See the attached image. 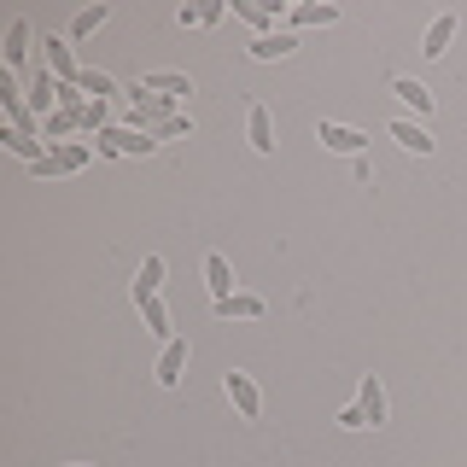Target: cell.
Masks as SVG:
<instances>
[{
    "label": "cell",
    "mask_w": 467,
    "mask_h": 467,
    "mask_svg": "<svg viewBox=\"0 0 467 467\" xmlns=\"http://www.w3.org/2000/svg\"><path fill=\"white\" fill-rule=\"evenodd\" d=\"M94 152L99 158H146V152H158V140L146 129H106V135H94Z\"/></svg>",
    "instance_id": "6da1fadb"
},
{
    "label": "cell",
    "mask_w": 467,
    "mask_h": 467,
    "mask_svg": "<svg viewBox=\"0 0 467 467\" xmlns=\"http://www.w3.org/2000/svg\"><path fill=\"white\" fill-rule=\"evenodd\" d=\"M88 158H99L94 146H82V140H65V146H47V152H41V164H29L36 175H77Z\"/></svg>",
    "instance_id": "7a4b0ae2"
},
{
    "label": "cell",
    "mask_w": 467,
    "mask_h": 467,
    "mask_svg": "<svg viewBox=\"0 0 467 467\" xmlns=\"http://www.w3.org/2000/svg\"><path fill=\"white\" fill-rule=\"evenodd\" d=\"M41 58H47V70L58 77V88H77V77H82V65H77V53H70V41H58V36H47L41 41Z\"/></svg>",
    "instance_id": "3957f363"
},
{
    "label": "cell",
    "mask_w": 467,
    "mask_h": 467,
    "mask_svg": "<svg viewBox=\"0 0 467 467\" xmlns=\"http://www.w3.org/2000/svg\"><path fill=\"white\" fill-rule=\"evenodd\" d=\"M223 386H228V398H234V409H240L245 420H257V415H263V391L252 386V374L228 368V374H223Z\"/></svg>",
    "instance_id": "277c9868"
},
{
    "label": "cell",
    "mask_w": 467,
    "mask_h": 467,
    "mask_svg": "<svg viewBox=\"0 0 467 467\" xmlns=\"http://www.w3.org/2000/svg\"><path fill=\"white\" fill-rule=\"evenodd\" d=\"M316 140L327 146V152H350V158L368 152V135H362V129H345V123H321V129H316Z\"/></svg>",
    "instance_id": "5b68a950"
},
{
    "label": "cell",
    "mask_w": 467,
    "mask_h": 467,
    "mask_svg": "<svg viewBox=\"0 0 467 467\" xmlns=\"http://www.w3.org/2000/svg\"><path fill=\"white\" fill-rule=\"evenodd\" d=\"M456 29H462L456 12H438V18L427 24V36H420V53H427V58H444L450 41H456Z\"/></svg>",
    "instance_id": "8992f818"
},
{
    "label": "cell",
    "mask_w": 467,
    "mask_h": 467,
    "mask_svg": "<svg viewBox=\"0 0 467 467\" xmlns=\"http://www.w3.org/2000/svg\"><path fill=\"white\" fill-rule=\"evenodd\" d=\"M29 53H36V29H29V18H12L6 24V70H24Z\"/></svg>",
    "instance_id": "52a82bcc"
},
{
    "label": "cell",
    "mask_w": 467,
    "mask_h": 467,
    "mask_svg": "<svg viewBox=\"0 0 467 467\" xmlns=\"http://www.w3.org/2000/svg\"><path fill=\"white\" fill-rule=\"evenodd\" d=\"M245 135H252V152H275V117L263 99H252V111H245Z\"/></svg>",
    "instance_id": "ba28073f"
},
{
    "label": "cell",
    "mask_w": 467,
    "mask_h": 467,
    "mask_svg": "<svg viewBox=\"0 0 467 467\" xmlns=\"http://www.w3.org/2000/svg\"><path fill=\"white\" fill-rule=\"evenodd\" d=\"M146 94H164V99H182V94H193V82H187V70H146L140 77Z\"/></svg>",
    "instance_id": "9c48e42d"
},
{
    "label": "cell",
    "mask_w": 467,
    "mask_h": 467,
    "mask_svg": "<svg viewBox=\"0 0 467 467\" xmlns=\"http://www.w3.org/2000/svg\"><path fill=\"white\" fill-rule=\"evenodd\" d=\"M204 286H211V298H216V304L234 298V269H228V257H223V252L204 257Z\"/></svg>",
    "instance_id": "30bf717a"
},
{
    "label": "cell",
    "mask_w": 467,
    "mask_h": 467,
    "mask_svg": "<svg viewBox=\"0 0 467 467\" xmlns=\"http://www.w3.org/2000/svg\"><path fill=\"white\" fill-rule=\"evenodd\" d=\"M391 94H398L403 106H415V111H420V123L432 117V88H427V82H415V77H398V82H391Z\"/></svg>",
    "instance_id": "8fae6325"
},
{
    "label": "cell",
    "mask_w": 467,
    "mask_h": 467,
    "mask_svg": "<svg viewBox=\"0 0 467 467\" xmlns=\"http://www.w3.org/2000/svg\"><path fill=\"white\" fill-rule=\"evenodd\" d=\"M391 140H398L403 146V152H420V158H427L432 152V135H427V129H420V123H409V117H398V123H391Z\"/></svg>",
    "instance_id": "7c38bea8"
},
{
    "label": "cell",
    "mask_w": 467,
    "mask_h": 467,
    "mask_svg": "<svg viewBox=\"0 0 467 467\" xmlns=\"http://www.w3.org/2000/svg\"><path fill=\"white\" fill-rule=\"evenodd\" d=\"M164 275H170V263L152 252V257L140 263V275H135V304H140V298H158V286H164Z\"/></svg>",
    "instance_id": "4fadbf2b"
},
{
    "label": "cell",
    "mask_w": 467,
    "mask_h": 467,
    "mask_svg": "<svg viewBox=\"0 0 467 467\" xmlns=\"http://www.w3.org/2000/svg\"><path fill=\"white\" fill-rule=\"evenodd\" d=\"M182 368H187V339H170L158 357V386H182Z\"/></svg>",
    "instance_id": "5bb4252c"
},
{
    "label": "cell",
    "mask_w": 467,
    "mask_h": 467,
    "mask_svg": "<svg viewBox=\"0 0 467 467\" xmlns=\"http://www.w3.org/2000/svg\"><path fill=\"white\" fill-rule=\"evenodd\" d=\"M362 420H368V427H386V391H379V379L374 374H362Z\"/></svg>",
    "instance_id": "9a60e30c"
},
{
    "label": "cell",
    "mask_w": 467,
    "mask_h": 467,
    "mask_svg": "<svg viewBox=\"0 0 467 467\" xmlns=\"http://www.w3.org/2000/svg\"><path fill=\"white\" fill-rule=\"evenodd\" d=\"M140 321H146V333H158V339H175V327H170V304L164 298H140Z\"/></svg>",
    "instance_id": "2e32d148"
},
{
    "label": "cell",
    "mask_w": 467,
    "mask_h": 467,
    "mask_svg": "<svg viewBox=\"0 0 467 467\" xmlns=\"http://www.w3.org/2000/svg\"><path fill=\"white\" fill-rule=\"evenodd\" d=\"M316 24H339V6H292L286 12V36L292 29H316Z\"/></svg>",
    "instance_id": "e0dca14e"
},
{
    "label": "cell",
    "mask_w": 467,
    "mask_h": 467,
    "mask_svg": "<svg viewBox=\"0 0 467 467\" xmlns=\"http://www.w3.org/2000/svg\"><path fill=\"white\" fill-rule=\"evenodd\" d=\"M216 316H223V321H234V316H240V321H257L263 316V298H257V292H234V298L216 304Z\"/></svg>",
    "instance_id": "ac0fdd59"
},
{
    "label": "cell",
    "mask_w": 467,
    "mask_h": 467,
    "mask_svg": "<svg viewBox=\"0 0 467 467\" xmlns=\"http://www.w3.org/2000/svg\"><path fill=\"white\" fill-rule=\"evenodd\" d=\"M111 24V6H82L77 18H70V41H88L94 29H106Z\"/></svg>",
    "instance_id": "d6986e66"
},
{
    "label": "cell",
    "mask_w": 467,
    "mask_h": 467,
    "mask_svg": "<svg viewBox=\"0 0 467 467\" xmlns=\"http://www.w3.org/2000/svg\"><path fill=\"white\" fill-rule=\"evenodd\" d=\"M88 111V106H82ZM82 111H65V106H58L53 117H47V123H41V129H47V140H65V135H77V129H82Z\"/></svg>",
    "instance_id": "ffe728a7"
},
{
    "label": "cell",
    "mask_w": 467,
    "mask_h": 467,
    "mask_svg": "<svg viewBox=\"0 0 467 467\" xmlns=\"http://www.w3.org/2000/svg\"><path fill=\"white\" fill-rule=\"evenodd\" d=\"M292 47H298V41H292L286 29H281V36H257V41H252V58H286Z\"/></svg>",
    "instance_id": "44dd1931"
},
{
    "label": "cell",
    "mask_w": 467,
    "mask_h": 467,
    "mask_svg": "<svg viewBox=\"0 0 467 467\" xmlns=\"http://www.w3.org/2000/svg\"><path fill=\"white\" fill-rule=\"evenodd\" d=\"M6 152H18V158H29V164H41V152H47V146H41L36 135H18V129H6Z\"/></svg>",
    "instance_id": "7402d4cb"
},
{
    "label": "cell",
    "mask_w": 467,
    "mask_h": 467,
    "mask_svg": "<svg viewBox=\"0 0 467 467\" xmlns=\"http://www.w3.org/2000/svg\"><path fill=\"white\" fill-rule=\"evenodd\" d=\"M77 88H82V94H94V99H106V94H117V82L106 77V70H88V65H82V77H77Z\"/></svg>",
    "instance_id": "603a6c76"
},
{
    "label": "cell",
    "mask_w": 467,
    "mask_h": 467,
    "mask_svg": "<svg viewBox=\"0 0 467 467\" xmlns=\"http://www.w3.org/2000/svg\"><path fill=\"white\" fill-rule=\"evenodd\" d=\"M234 18H245V24H252V29H263V36H269L275 12H269V6H252V0H234Z\"/></svg>",
    "instance_id": "cb8c5ba5"
},
{
    "label": "cell",
    "mask_w": 467,
    "mask_h": 467,
    "mask_svg": "<svg viewBox=\"0 0 467 467\" xmlns=\"http://www.w3.org/2000/svg\"><path fill=\"white\" fill-rule=\"evenodd\" d=\"M175 135H193V117H187V111H182V117H164V123L152 129V140H158V146L175 140Z\"/></svg>",
    "instance_id": "d4e9b609"
},
{
    "label": "cell",
    "mask_w": 467,
    "mask_h": 467,
    "mask_svg": "<svg viewBox=\"0 0 467 467\" xmlns=\"http://www.w3.org/2000/svg\"><path fill=\"white\" fill-rule=\"evenodd\" d=\"M223 12H228L223 0H204V6H199V24H216V18H223Z\"/></svg>",
    "instance_id": "484cf974"
},
{
    "label": "cell",
    "mask_w": 467,
    "mask_h": 467,
    "mask_svg": "<svg viewBox=\"0 0 467 467\" xmlns=\"http://www.w3.org/2000/svg\"><path fill=\"white\" fill-rule=\"evenodd\" d=\"M65 467H88V462H65Z\"/></svg>",
    "instance_id": "4316f807"
}]
</instances>
